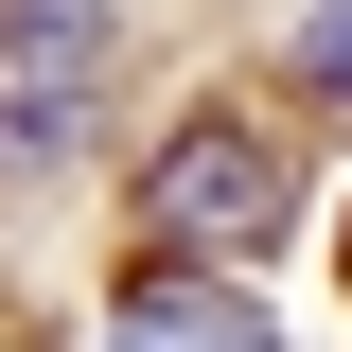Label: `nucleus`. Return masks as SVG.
I'll return each instance as SVG.
<instances>
[{
    "label": "nucleus",
    "mask_w": 352,
    "mask_h": 352,
    "mask_svg": "<svg viewBox=\"0 0 352 352\" xmlns=\"http://www.w3.org/2000/svg\"><path fill=\"white\" fill-rule=\"evenodd\" d=\"M141 229H159V247H282V229H300V159L212 106V124H176L159 159H141Z\"/></svg>",
    "instance_id": "obj_1"
},
{
    "label": "nucleus",
    "mask_w": 352,
    "mask_h": 352,
    "mask_svg": "<svg viewBox=\"0 0 352 352\" xmlns=\"http://www.w3.org/2000/svg\"><path fill=\"white\" fill-rule=\"evenodd\" d=\"M0 159L36 176V159H71L88 141V106H106V53H124V18L106 0H0Z\"/></svg>",
    "instance_id": "obj_2"
},
{
    "label": "nucleus",
    "mask_w": 352,
    "mask_h": 352,
    "mask_svg": "<svg viewBox=\"0 0 352 352\" xmlns=\"http://www.w3.org/2000/svg\"><path fill=\"white\" fill-rule=\"evenodd\" d=\"M106 352H282V317H247L229 282H194V264H159V282H124V317H106Z\"/></svg>",
    "instance_id": "obj_3"
},
{
    "label": "nucleus",
    "mask_w": 352,
    "mask_h": 352,
    "mask_svg": "<svg viewBox=\"0 0 352 352\" xmlns=\"http://www.w3.org/2000/svg\"><path fill=\"white\" fill-rule=\"evenodd\" d=\"M300 88H317V106H352V0H317V18H300Z\"/></svg>",
    "instance_id": "obj_4"
}]
</instances>
